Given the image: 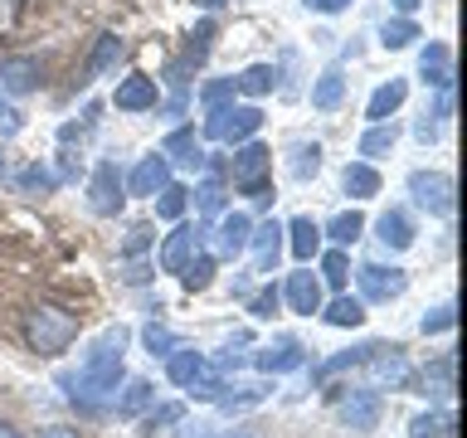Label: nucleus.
Returning <instances> with one entry per match:
<instances>
[{
  "mask_svg": "<svg viewBox=\"0 0 467 438\" xmlns=\"http://www.w3.org/2000/svg\"><path fill=\"white\" fill-rule=\"evenodd\" d=\"M131 331L108 327L88 350V360L78 365V375H64V385H73V400H83V409H102V394H112L122 385V356H127Z\"/></svg>",
  "mask_w": 467,
  "mask_h": 438,
  "instance_id": "nucleus-1",
  "label": "nucleus"
},
{
  "mask_svg": "<svg viewBox=\"0 0 467 438\" xmlns=\"http://www.w3.org/2000/svg\"><path fill=\"white\" fill-rule=\"evenodd\" d=\"M25 341L35 356H64V350L78 341V317L68 307H54V302H39L25 312Z\"/></svg>",
  "mask_w": 467,
  "mask_h": 438,
  "instance_id": "nucleus-2",
  "label": "nucleus"
},
{
  "mask_svg": "<svg viewBox=\"0 0 467 438\" xmlns=\"http://www.w3.org/2000/svg\"><path fill=\"white\" fill-rule=\"evenodd\" d=\"M360 370H365V385H370L375 394H394V390H409L414 385V360L404 356V346H379L370 341V350H365V360H360Z\"/></svg>",
  "mask_w": 467,
  "mask_h": 438,
  "instance_id": "nucleus-3",
  "label": "nucleus"
},
{
  "mask_svg": "<svg viewBox=\"0 0 467 438\" xmlns=\"http://www.w3.org/2000/svg\"><path fill=\"white\" fill-rule=\"evenodd\" d=\"M229 181L234 190H244V195H254V200H268V181H273V151L263 141H239L234 146V156H229Z\"/></svg>",
  "mask_w": 467,
  "mask_h": 438,
  "instance_id": "nucleus-4",
  "label": "nucleus"
},
{
  "mask_svg": "<svg viewBox=\"0 0 467 438\" xmlns=\"http://www.w3.org/2000/svg\"><path fill=\"white\" fill-rule=\"evenodd\" d=\"M263 127V112L254 108V102H219V108L204 112V127H200V137L204 141H248L254 131Z\"/></svg>",
  "mask_w": 467,
  "mask_h": 438,
  "instance_id": "nucleus-5",
  "label": "nucleus"
},
{
  "mask_svg": "<svg viewBox=\"0 0 467 438\" xmlns=\"http://www.w3.org/2000/svg\"><path fill=\"white\" fill-rule=\"evenodd\" d=\"M409 195H414L419 210H429L438 219L452 214V175L448 171H409Z\"/></svg>",
  "mask_w": 467,
  "mask_h": 438,
  "instance_id": "nucleus-6",
  "label": "nucleus"
},
{
  "mask_svg": "<svg viewBox=\"0 0 467 438\" xmlns=\"http://www.w3.org/2000/svg\"><path fill=\"white\" fill-rule=\"evenodd\" d=\"M356 287H360V302H394V297L409 292V273L404 268H385V263H360Z\"/></svg>",
  "mask_w": 467,
  "mask_h": 438,
  "instance_id": "nucleus-7",
  "label": "nucleus"
},
{
  "mask_svg": "<svg viewBox=\"0 0 467 438\" xmlns=\"http://www.w3.org/2000/svg\"><path fill=\"white\" fill-rule=\"evenodd\" d=\"M248 234H254V219H248L244 210H219L214 214V234H210L214 258L219 263H234L239 254H248Z\"/></svg>",
  "mask_w": 467,
  "mask_h": 438,
  "instance_id": "nucleus-8",
  "label": "nucleus"
},
{
  "mask_svg": "<svg viewBox=\"0 0 467 438\" xmlns=\"http://www.w3.org/2000/svg\"><path fill=\"white\" fill-rule=\"evenodd\" d=\"M127 204V185L117 175L112 161H98V171L88 175V210L93 214H117Z\"/></svg>",
  "mask_w": 467,
  "mask_h": 438,
  "instance_id": "nucleus-9",
  "label": "nucleus"
},
{
  "mask_svg": "<svg viewBox=\"0 0 467 438\" xmlns=\"http://www.w3.org/2000/svg\"><path fill=\"white\" fill-rule=\"evenodd\" d=\"M200 244H204V224L175 219V229L166 234V244H161V273H181L185 263L200 254Z\"/></svg>",
  "mask_w": 467,
  "mask_h": 438,
  "instance_id": "nucleus-10",
  "label": "nucleus"
},
{
  "mask_svg": "<svg viewBox=\"0 0 467 438\" xmlns=\"http://www.w3.org/2000/svg\"><path fill=\"white\" fill-rule=\"evenodd\" d=\"M283 297H287V307H292L297 317H317L321 302H327V287H321V277H317L312 268H297V273H287Z\"/></svg>",
  "mask_w": 467,
  "mask_h": 438,
  "instance_id": "nucleus-11",
  "label": "nucleus"
},
{
  "mask_svg": "<svg viewBox=\"0 0 467 438\" xmlns=\"http://www.w3.org/2000/svg\"><path fill=\"white\" fill-rule=\"evenodd\" d=\"M171 181H175V175H171V161L161 156V151H151V156H141V161H137V171H131L122 185H127V195H141V200H151L156 190H166Z\"/></svg>",
  "mask_w": 467,
  "mask_h": 438,
  "instance_id": "nucleus-12",
  "label": "nucleus"
},
{
  "mask_svg": "<svg viewBox=\"0 0 467 438\" xmlns=\"http://www.w3.org/2000/svg\"><path fill=\"white\" fill-rule=\"evenodd\" d=\"M39 83H44V64L35 54L0 58V93H35Z\"/></svg>",
  "mask_w": 467,
  "mask_h": 438,
  "instance_id": "nucleus-13",
  "label": "nucleus"
},
{
  "mask_svg": "<svg viewBox=\"0 0 467 438\" xmlns=\"http://www.w3.org/2000/svg\"><path fill=\"white\" fill-rule=\"evenodd\" d=\"M419 394H429V400H452V394H458V356H452V350H443L438 360L423 365Z\"/></svg>",
  "mask_w": 467,
  "mask_h": 438,
  "instance_id": "nucleus-14",
  "label": "nucleus"
},
{
  "mask_svg": "<svg viewBox=\"0 0 467 438\" xmlns=\"http://www.w3.org/2000/svg\"><path fill=\"white\" fill-rule=\"evenodd\" d=\"M156 102H161V88H156V78H146V73H131V78H122L112 93L117 112H151Z\"/></svg>",
  "mask_w": 467,
  "mask_h": 438,
  "instance_id": "nucleus-15",
  "label": "nucleus"
},
{
  "mask_svg": "<svg viewBox=\"0 0 467 438\" xmlns=\"http://www.w3.org/2000/svg\"><path fill=\"white\" fill-rule=\"evenodd\" d=\"M379 414H385V400H379L375 390H350L346 400H341V419H346V429H379Z\"/></svg>",
  "mask_w": 467,
  "mask_h": 438,
  "instance_id": "nucleus-16",
  "label": "nucleus"
},
{
  "mask_svg": "<svg viewBox=\"0 0 467 438\" xmlns=\"http://www.w3.org/2000/svg\"><path fill=\"white\" fill-rule=\"evenodd\" d=\"M283 244L292 248V258H297V263H312L327 239H321V224H317L312 214H297L292 224H283Z\"/></svg>",
  "mask_w": 467,
  "mask_h": 438,
  "instance_id": "nucleus-17",
  "label": "nucleus"
},
{
  "mask_svg": "<svg viewBox=\"0 0 467 438\" xmlns=\"http://www.w3.org/2000/svg\"><path fill=\"white\" fill-rule=\"evenodd\" d=\"M248 248H254V268H258V273H273L277 258H283V224H277V219H263V224H254V234H248Z\"/></svg>",
  "mask_w": 467,
  "mask_h": 438,
  "instance_id": "nucleus-18",
  "label": "nucleus"
},
{
  "mask_svg": "<svg viewBox=\"0 0 467 438\" xmlns=\"http://www.w3.org/2000/svg\"><path fill=\"white\" fill-rule=\"evenodd\" d=\"M254 365H258L263 375H287V370H302V365H306V346H302V341H292V336H283L277 346L258 350Z\"/></svg>",
  "mask_w": 467,
  "mask_h": 438,
  "instance_id": "nucleus-19",
  "label": "nucleus"
},
{
  "mask_svg": "<svg viewBox=\"0 0 467 438\" xmlns=\"http://www.w3.org/2000/svg\"><path fill=\"white\" fill-rule=\"evenodd\" d=\"M419 78L429 88H452V49L443 39H429L419 54Z\"/></svg>",
  "mask_w": 467,
  "mask_h": 438,
  "instance_id": "nucleus-20",
  "label": "nucleus"
},
{
  "mask_svg": "<svg viewBox=\"0 0 467 438\" xmlns=\"http://www.w3.org/2000/svg\"><path fill=\"white\" fill-rule=\"evenodd\" d=\"M161 156H166L171 166L200 171V166H204V146H200V137H195V127H175L171 137H166V146H161Z\"/></svg>",
  "mask_w": 467,
  "mask_h": 438,
  "instance_id": "nucleus-21",
  "label": "nucleus"
},
{
  "mask_svg": "<svg viewBox=\"0 0 467 438\" xmlns=\"http://www.w3.org/2000/svg\"><path fill=\"white\" fill-rule=\"evenodd\" d=\"M375 234H379V244L385 248H394V254H400V248H409L414 244V219H409V210H400V204H389L385 214L375 219Z\"/></svg>",
  "mask_w": 467,
  "mask_h": 438,
  "instance_id": "nucleus-22",
  "label": "nucleus"
},
{
  "mask_svg": "<svg viewBox=\"0 0 467 438\" xmlns=\"http://www.w3.org/2000/svg\"><path fill=\"white\" fill-rule=\"evenodd\" d=\"M404 98H409V83L404 78L379 83L375 93H370V102H365V122H389V117L404 108Z\"/></svg>",
  "mask_w": 467,
  "mask_h": 438,
  "instance_id": "nucleus-23",
  "label": "nucleus"
},
{
  "mask_svg": "<svg viewBox=\"0 0 467 438\" xmlns=\"http://www.w3.org/2000/svg\"><path fill=\"white\" fill-rule=\"evenodd\" d=\"M341 98H346V68L331 64V68L312 83V108H317V112H336V108H341Z\"/></svg>",
  "mask_w": 467,
  "mask_h": 438,
  "instance_id": "nucleus-24",
  "label": "nucleus"
},
{
  "mask_svg": "<svg viewBox=\"0 0 467 438\" xmlns=\"http://www.w3.org/2000/svg\"><path fill=\"white\" fill-rule=\"evenodd\" d=\"M200 370H204V356H200V350H190V346H175L171 356H166V380H171L175 390H185Z\"/></svg>",
  "mask_w": 467,
  "mask_h": 438,
  "instance_id": "nucleus-25",
  "label": "nucleus"
},
{
  "mask_svg": "<svg viewBox=\"0 0 467 438\" xmlns=\"http://www.w3.org/2000/svg\"><path fill=\"white\" fill-rule=\"evenodd\" d=\"M341 185H346L350 200H370V195H379V171L370 166V161H350L346 175H341Z\"/></svg>",
  "mask_w": 467,
  "mask_h": 438,
  "instance_id": "nucleus-26",
  "label": "nucleus"
},
{
  "mask_svg": "<svg viewBox=\"0 0 467 438\" xmlns=\"http://www.w3.org/2000/svg\"><path fill=\"white\" fill-rule=\"evenodd\" d=\"M394 141H400L394 122H370V127H365V137L356 141V151H360L365 161H375V156H389V151H394Z\"/></svg>",
  "mask_w": 467,
  "mask_h": 438,
  "instance_id": "nucleus-27",
  "label": "nucleus"
},
{
  "mask_svg": "<svg viewBox=\"0 0 467 438\" xmlns=\"http://www.w3.org/2000/svg\"><path fill=\"white\" fill-rule=\"evenodd\" d=\"M277 88V68L273 64H248L239 78H234V93H248V98H263Z\"/></svg>",
  "mask_w": 467,
  "mask_h": 438,
  "instance_id": "nucleus-28",
  "label": "nucleus"
},
{
  "mask_svg": "<svg viewBox=\"0 0 467 438\" xmlns=\"http://www.w3.org/2000/svg\"><path fill=\"white\" fill-rule=\"evenodd\" d=\"M327 327H360L365 321V302L360 297H336V302H321V312H317Z\"/></svg>",
  "mask_w": 467,
  "mask_h": 438,
  "instance_id": "nucleus-29",
  "label": "nucleus"
},
{
  "mask_svg": "<svg viewBox=\"0 0 467 438\" xmlns=\"http://www.w3.org/2000/svg\"><path fill=\"white\" fill-rule=\"evenodd\" d=\"M365 234V214L360 210H346V214H336L327 229H321V239H331L336 248H346V244H356Z\"/></svg>",
  "mask_w": 467,
  "mask_h": 438,
  "instance_id": "nucleus-30",
  "label": "nucleus"
},
{
  "mask_svg": "<svg viewBox=\"0 0 467 438\" xmlns=\"http://www.w3.org/2000/svg\"><path fill=\"white\" fill-rule=\"evenodd\" d=\"M151 400H156V385H151V380H127L122 400H117V419H137Z\"/></svg>",
  "mask_w": 467,
  "mask_h": 438,
  "instance_id": "nucleus-31",
  "label": "nucleus"
},
{
  "mask_svg": "<svg viewBox=\"0 0 467 438\" xmlns=\"http://www.w3.org/2000/svg\"><path fill=\"white\" fill-rule=\"evenodd\" d=\"M185 394H190V400H200V404H214L219 394H224V375H219V365L204 360V370L185 385Z\"/></svg>",
  "mask_w": 467,
  "mask_h": 438,
  "instance_id": "nucleus-32",
  "label": "nucleus"
},
{
  "mask_svg": "<svg viewBox=\"0 0 467 438\" xmlns=\"http://www.w3.org/2000/svg\"><path fill=\"white\" fill-rule=\"evenodd\" d=\"M409 438H458V433H452V414L423 409V414L409 419Z\"/></svg>",
  "mask_w": 467,
  "mask_h": 438,
  "instance_id": "nucleus-33",
  "label": "nucleus"
},
{
  "mask_svg": "<svg viewBox=\"0 0 467 438\" xmlns=\"http://www.w3.org/2000/svg\"><path fill=\"white\" fill-rule=\"evenodd\" d=\"M365 350H370V341H365V346H350V350H341V356H331V360H321L317 365V385H331V380L336 375H346V370H356V365L365 360Z\"/></svg>",
  "mask_w": 467,
  "mask_h": 438,
  "instance_id": "nucleus-34",
  "label": "nucleus"
},
{
  "mask_svg": "<svg viewBox=\"0 0 467 438\" xmlns=\"http://www.w3.org/2000/svg\"><path fill=\"white\" fill-rule=\"evenodd\" d=\"M117 58H122V39H117V35H98V49H93V58H88V68H83V83L88 78H102Z\"/></svg>",
  "mask_w": 467,
  "mask_h": 438,
  "instance_id": "nucleus-35",
  "label": "nucleus"
},
{
  "mask_svg": "<svg viewBox=\"0 0 467 438\" xmlns=\"http://www.w3.org/2000/svg\"><path fill=\"white\" fill-rule=\"evenodd\" d=\"M156 214L166 219V224H175V219H185V204H190V190L181 185V181H171L166 190H156Z\"/></svg>",
  "mask_w": 467,
  "mask_h": 438,
  "instance_id": "nucleus-36",
  "label": "nucleus"
},
{
  "mask_svg": "<svg viewBox=\"0 0 467 438\" xmlns=\"http://www.w3.org/2000/svg\"><path fill=\"white\" fill-rule=\"evenodd\" d=\"M214 268H219V258H214V254H195V258H190L185 268H181L185 292H204V287L214 283Z\"/></svg>",
  "mask_w": 467,
  "mask_h": 438,
  "instance_id": "nucleus-37",
  "label": "nucleus"
},
{
  "mask_svg": "<svg viewBox=\"0 0 467 438\" xmlns=\"http://www.w3.org/2000/svg\"><path fill=\"white\" fill-rule=\"evenodd\" d=\"M287 171H292V181H312V175L321 171V141H297L292 146Z\"/></svg>",
  "mask_w": 467,
  "mask_h": 438,
  "instance_id": "nucleus-38",
  "label": "nucleus"
},
{
  "mask_svg": "<svg viewBox=\"0 0 467 438\" xmlns=\"http://www.w3.org/2000/svg\"><path fill=\"white\" fill-rule=\"evenodd\" d=\"M414 39H423V35H419V25L409 20V15H394V20L379 25V44H385V49H409Z\"/></svg>",
  "mask_w": 467,
  "mask_h": 438,
  "instance_id": "nucleus-39",
  "label": "nucleus"
},
{
  "mask_svg": "<svg viewBox=\"0 0 467 438\" xmlns=\"http://www.w3.org/2000/svg\"><path fill=\"white\" fill-rule=\"evenodd\" d=\"M229 390V385H224ZM268 400V385H234L229 394H219V409H224V414H239V409H254V404H263Z\"/></svg>",
  "mask_w": 467,
  "mask_h": 438,
  "instance_id": "nucleus-40",
  "label": "nucleus"
},
{
  "mask_svg": "<svg viewBox=\"0 0 467 438\" xmlns=\"http://www.w3.org/2000/svg\"><path fill=\"white\" fill-rule=\"evenodd\" d=\"M321 258V283L327 287H346L350 283V258H346V248H327V254H317Z\"/></svg>",
  "mask_w": 467,
  "mask_h": 438,
  "instance_id": "nucleus-41",
  "label": "nucleus"
},
{
  "mask_svg": "<svg viewBox=\"0 0 467 438\" xmlns=\"http://www.w3.org/2000/svg\"><path fill=\"white\" fill-rule=\"evenodd\" d=\"M195 210H200V214H219V210H224V181H219V175L200 181V190H195Z\"/></svg>",
  "mask_w": 467,
  "mask_h": 438,
  "instance_id": "nucleus-42",
  "label": "nucleus"
},
{
  "mask_svg": "<svg viewBox=\"0 0 467 438\" xmlns=\"http://www.w3.org/2000/svg\"><path fill=\"white\" fill-rule=\"evenodd\" d=\"M452 327H458V307H452V302L433 307V312H423V321H419L423 336H438V331H452Z\"/></svg>",
  "mask_w": 467,
  "mask_h": 438,
  "instance_id": "nucleus-43",
  "label": "nucleus"
},
{
  "mask_svg": "<svg viewBox=\"0 0 467 438\" xmlns=\"http://www.w3.org/2000/svg\"><path fill=\"white\" fill-rule=\"evenodd\" d=\"M181 419H185V409H181V404H161V409H151V414L141 419V433H146V438H156L161 429H166V423H181Z\"/></svg>",
  "mask_w": 467,
  "mask_h": 438,
  "instance_id": "nucleus-44",
  "label": "nucleus"
},
{
  "mask_svg": "<svg viewBox=\"0 0 467 438\" xmlns=\"http://www.w3.org/2000/svg\"><path fill=\"white\" fill-rule=\"evenodd\" d=\"M141 341H146V350H151V356H171V350L181 346V341H175V331L161 327V321H151V327L141 331Z\"/></svg>",
  "mask_w": 467,
  "mask_h": 438,
  "instance_id": "nucleus-45",
  "label": "nucleus"
},
{
  "mask_svg": "<svg viewBox=\"0 0 467 438\" xmlns=\"http://www.w3.org/2000/svg\"><path fill=\"white\" fill-rule=\"evenodd\" d=\"M54 185H58L54 171L39 166V161H35V166H25V175H20V190H54Z\"/></svg>",
  "mask_w": 467,
  "mask_h": 438,
  "instance_id": "nucleus-46",
  "label": "nucleus"
},
{
  "mask_svg": "<svg viewBox=\"0 0 467 438\" xmlns=\"http://www.w3.org/2000/svg\"><path fill=\"white\" fill-rule=\"evenodd\" d=\"M248 312H254L258 321H263V317H273V312H277V287H263V292H254V297H248Z\"/></svg>",
  "mask_w": 467,
  "mask_h": 438,
  "instance_id": "nucleus-47",
  "label": "nucleus"
},
{
  "mask_svg": "<svg viewBox=\"0 0 467 438\" xmlns=\"http://www.w3.org/2000/svg\"><path fill=\"white\" fill-rule=\"evenodd\" d=\"M146 244H151V224H137L127 234V244H122V258H137V254H146Z\"/></svg>",
  "mask_w": 467,
  "mask_h": 438,
  "instance_id": "nucleus-48",
  "label": "nucleus"
},
{
  "mask_svg": "<svg viewBox=\"0 0 467 438\" xmlns=\"http://www.w3.org/2000/svg\"><path fill=\"white\" fill-rule=\"evenodd\" d=\"M229 98H234V78H219V83H210V88L200 93L204 108H219V102H229Z\"/></svg>",
  "mask_w": 467,
  "mask_h": 438,
  "instance_id": "nucleus-49",
  "label": "nucleus"
},
{
  "mask_svg": "<svg viewBox=\"0 0 467 438\" xmlns=\"http://www.w3.org/2000/svg\"><path fill=\"white\" fill-rule=\"evenodd\" d=\"M20 15H25V0H0V35L20 25Z\"/></svg>",
  "mask_w": 467,
  "mask_h": 438,
  "instance_id": "nucleus-50",
  "label": "nucleus"
},
{
  "mask_svg": "<svg viewBox=\"0 0 467 438\" xmlns=\"http://www.w3.org/2000/svg\"><path fill=\"white\" fill-rule=\"evenodd\" d=\"M0 131H5V137H15V131H20V112L5 102V93H0Z\"/></svg>",
  "mask_w": 467,
  "mask_h": 438,
  "instance_id": "nucleus-51",
  "label": "nucleus"
},
{
  "mask_svg": "<svg viewBox=\"0 0 467 438\" xmlns=\"http://www.w3.org/2000/svg\"><path fill=\"white\" fill-rule=\"evenodd\" d=\"M350 5H356V0H306V10H321V15H341Z\"/></svg>",
  "mask_w": 467,
  "mask_h": 438,
  "instance_id": "nucleus-52",
  "label": "nucleus"
},
{
  "mask_svg": "<svg viewBox=\"0 0 467 438\" xmlns=\"http://www.w3.org/2000/svg\"><path fill=\"white\" fill-rule=\"evenodd\" d=\"M181 438H210V423H185Z\"/></svg>",
  "mask_w": 467,
  "mask_h": 438,
  "instance_id": "nucleus-53",
  "label": "nucleus"
},
{
  "mask_svg": "<svg viewBox=\"0 0 467 438\" xmlns=\"http://www.w3.org/2000/svg\"><path fill=\"white\" fill-rule=\"evenodd\" d=\"M146 277H151V273H146L141 263H131V268H127V283H146Z\"/></svg>",
  "mask_w": 467,
  "mask_h": 438,
  "instance_id": "nucleus-54",
  "label": "nucleus"
},
{
  "mask_svg": "<svg viewBox=\"0 0 467 438\" xmlns=\"http://www.w3.org/2000/svg\"><path fill=\"white\" fill-rule=\"evenodd\" d=\"M39 438H78V429H44Z\"/></svg>",
  "mask_w": 467,
  "mask_h": 438,
  "instance_id": "nucleus-55",
  "label": "nucleus"
},
{
  "mask_svg": "<svg viewBox=\"0 0 467 438\" xmlns=\"http://www.w3.org/2000/svg\"><path fill=\"white\" fill-rule=\"evenodd\" d=\"M394 10H400V15H414V10H419V0H394Z\"/></svg>",
  "mask_w": 467,
  "mask_h": 438,
  "instance_id": "nucleus-56",
  "label": "nucleus"
},
{
  "mask_svg": "<svg viewBox=\"0 0 467 438\" xmlns=\"http://www.w3.org/2000/svg\"><path fill=\"white\" fill-rule=\"evenodd\" d=\"M0 438H20V429H15V423H5V419H0Z\"/></svg>",
  "mask_w": 467,
  "mask_h": 438,
  "instance_id": "nucleus-57",
  "label": "nucleus"
},
{
  "mask_svg": "<svg viewBox=\"0 0 467 438\" xmlns=\"http://www.w3.org/2000/svg\"><path fill=\"white\" fill-rule=\"evenodd\" d=\"M200 5H204V10H219V5H224V0H200Z\"/></svg>",
  "mask_w": 467,
  "mask_h": 438,
  "instance_id": "nucleus-58",
  "label": "nucleus"
},
{
  "mask_svg": "<svg viewBox=\"0 0 467 438\" xmlns=\"http://www.w3.org/2000/svg\"><path fill=\"white\" fill-rule=\"evenodd\" d=\"M224 438H258V433H224Z\"/></svg>",
  "mask_w": 467,
  "mask_h": 438,
  "instance_id": "nucleus-59",
  "label": "nucleus"
},
{
  "mask_svg": "<svg viewBox=\"0 0 467 438\" xmlns=\"http://www.w3.org/2000/svg\"><path fill=\"white\" fill-rule=\"evenodd\" d=\"M0 171H5V156H0Z\"/></svg>",
  "mask_w": 467,
  "mask_h": 438,
  "instance_id": "nucleus-60",
  "label": "nucleus"
}]
</instances>
